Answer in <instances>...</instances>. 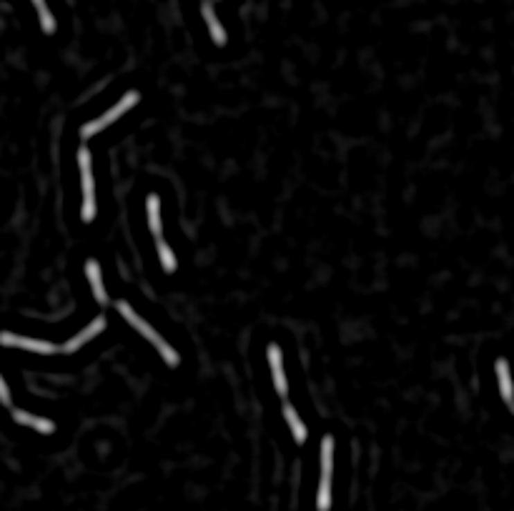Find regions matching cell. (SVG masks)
I'll return each instance as SVG.
<instances>
[{
	"label": "cell",
	"instance_id": "cell-1",
	"mask_svg": "<svg viewBox=\"0 0 514 511\" xmlns=\"http://www.w3.org/2000/svg\"><path fill=\"white\" fill-rule=\"evenodd\" d=\"M118 311H121V316H123L125 321H128L133 328H136V331H141V334H143L145 339L151 341L153 346L159 348L161 356H163V361L168 364V366H178V361H181V356H178L176 351H173V348L168 346V343H166V341L161 339V336L156 334V331H153V328L148 326V323H145L143 319H141V316H136V311H133V308L128 306V303H125V301H118Z\"/></svg>",
	"mask_w": 514,
	"mask_h": 511
},
{
	"label": "cell",
	"instance_id": "cell-2",
	"mask_svg": "<svg viewBox=\"0 0 514 511\" xmlns=\"http://www.w3.org/2000/svg\"><path fill=\"white\" fill-rule=\"evenodd\" d=\"M139 100H141V93H139V91L125 93L123 98H121L118 103L113 105L111 111H106V113H103V116H100L98 120H93V123H86V125H83V131H80V136H83V138H86V141H88V138H93V136H96V133L106 131V128L113 123V120H116V118H121V116H123V113L128 111V108H133V105L139 103Z\"/></svg>",
	"mask_w": 514,
	"mask_h": 511
},
{
	"label": "cell",
	"instance_id": "cell-3",
	"mask_svg": "<svg viewBox=\"0 0 514 511\" xmlns=\"http://www.w3.org/2000/svg\"><path fill=\"white\" fill-rule=\"evenodd\" d=\"M78 165L83 176V221L91 223L96 216V193H93V173H91V151L86 145L78 148Z\"/></svg>",
	"mask_w": 514,
	"mask_h": 511
},
{
	"label": "cell",
	"instance_id": "cell-4",
	"mask_svg": "<svg viewBox=\"0 0 514 511\" xmlns=\"http://www.w3.org/2000/svg\"><path fill=\"white\" fill-rule=\"evenodd\" d=\"M0 346H13V348H26V351H35V354H55L58 348L48 341H35V339H23V336L8 334L3 331L0 334Z\"/></svg>",
	"mask_w": 514,
	"mask_h": 511
},
{
	"label": "cell",
	"instance_id": "cell-5",
	"mask_svg": "<svg viewBox=\"0 0 514 511\" xmlns=\"http://www.w3.org/2000/svg\"><path fill=\"white\" fill-rule=\"evenodd\" d=\"M269 366H271V376H274V386H276L278 396L286 399V391H289V384H286V376H284V364H281V348L276 343L269 346Z\"/></svg>",
	"mask_w": 514,
	"mask_h": 511
},
{
	"label": "cell",
	"instance_id": "cell-6",
	"mask_svg": "<svg viewBox=\"0 0 514 511\" xmlns=\"http://www.w3.org/2000/svg\"><path fill=\"white\" fill-rule=\"evenodd\" d=\"M103 328H106V319H103V316H96V321H93L91 326L83 328V331H80V334L76 336V339L68 341L66 346H63V351H66V354H73V351H78V348H80V346H86V343H88L91 339H96V336H98L100 331H103Z\"/></svg>",
	"mask_w": 514,
	"mask_h": 511
},
{
	"label": "cell",
	"instance_id": "cell-7",
	"mask_svg": "<svg viewBox=\"0 0 514 511\" xmlns=\"http://www.w3.org/2000/svg\"><path fill=\"white\" fill-rule=\"evenodd\" d=\"M495 368H497V381H499V393H502V399H504V404L514 406V384H512V374H509V364H507V359H497Z\"/></svg>",
	"mask_w": 514,
	"mask_h": 511
},
{
	"label": "cell",
	"instance_id": "cell-8",
	"mask_svg": "<svg viewBox=\"0 0 514 511\" xmlns=\"http://www.w3.org/2000/svg\"><path fill=\"white\" fill-rule=\"evenodd\" d=\"M86 276H88V283H91V291L93 296H96V301L100 303V306H106L108 303V296H106V289H103V278H100V266L98 261H88L86 263Z\"/></svg>",
	"mask_w": 514,
	"mask_h": 511
},
{
	"label": "cell",
	"instance_id": "cell-9",
	"mask_svg": "<svg viewBox=\"0 0 514 511\" xmlns=\"http://www.w3.org/2000/svg\"><path fill=\"white\" fill-rule=\"evenodd\" d=\"M13 419L18 421V424H23V426H30V429H35V431H40V433H53L55 431L53 421L33 416V413L23 411V409H13Z\"/></svg>",
	"mask_w": 514,
	"mask_h": 511
},
{
	"label": "cell",
	"instance_id": "cell-10",
	"mask_svg": "<svg viewBox=\"0 0 514 511\" xmlns=\"http://www.w3.org/2000/svg\"><path fill=\"white\" fill-rule=\"evenodd\" d=\"M201 13H204V20H206V26H209V33H211L213 43H216V46H226V30H224V26L218 23V18H216V13H213L211 3H204Z\"/></svg>",
	"mask_w": 514,
	"mask_h": 511
},
{
	"label": "cell",
	"instance_id": "cell-11",
	"mask_svg": "<svg viewBox=\"0 0 514 511\" xmlns=\"http://www.w3.org/2000/svg\"><path fill=\"white\" fill-rule=\"evenodd\" d=\"M145 210H148V226H151V233L156 236V241L161 238V201L159 196L153 193L145 201Z\"/></svg>",
	"mask_w": 514,
	"mask_h": 511
},
{
	"label": "cell",
	"instance_id": "cell-12",
	"mask_svg": "<svg viewBox=\"0 0 514 511\" xmlns=\"http://www.w3.org/2000/svg\"><path fill=\"white\" fill-rule=\"evenodd\" d=\"M284 416H286V421H289V429H291V433H294L296 444H303V441H306V426H303V421L296 416V409L291 406V404H284Z\"/></svg>",
	"mask_w": 514,
	"mask_h": 511
},
{
	"label": "cell",
	"instance_id": "cell-13",
	"mask_svg": "<svg viewBox=\"0 0 514 511\" xmlns=\"http://www.w3.org/2000/svg\"><path fill=\"white\" fill-rule=\"evenodd\" d=\"M331 466H334V439L324 436L321 441V478H331Z\"/></svg>",
	"mask_w": 514,
	"mask_h": 511
},
{
	"label": "cell",
	"instance_id": "cell-14",
	"mask_svg": "<svg viewBox=\"0 0 514 511\" xmlns=\"http://www.w3.org/2000/svg\"><path fill=\"white\" fill-rule=\"evenodd\" d=\"M33 6H35V10H38V18H40V26H43V30H46V33H53L55 20H53V15H51V10H48L46 0H33Z\"/></svg>",
	"mask_w": 514,
	"mask_h": 511
},
{
	"label": "cell",
	"instance_id": "cell-15",
	"mask_svg": "<svg viewBox=\"0 0 514 511\" xmlns=\"http://www.w3.org/2000/svg\"><path fill=\"white\" fill-rule=\"evenodd\" d=\"M156 246H159V258H161V266H163V271L173 274V271H176V256H173V251L166 246L163 238H159V241H156Z\"/></svg>",
	"mask_w": 514,
	"mask_h": 511
},
{
	"label": "cell",
	"instance_id": "cell-16",
	"mask_svg": "<svg viewBox=\"0 0 514 511\" xmlns=\"http://www.w3.org/2000/svg\"><path fill=\"white\" fill-rule=\"evenodd\" d=\"M317 506H319V511H329L331 509V478H321V484H319Z\"/></svg>",
	"mask_w": 514,
	"mask_h": 511
},
{
	"label": "cell",
	"instance_id": "cell-17",
	"mask_svg": "<svg viewBox=\"0 0 514 511\" xmlns=\"http://www.w3.org/2000/svg\"><path fill=\"white\" fill-rule=\"evenodd\" d=\"M0 401L3 404H10V391H8V386H6V381H3V376H0Z\"/></svg>",
	"mask_w": 514,
	"mask_h": 511
},
{
	"label": "cell",
	"instance_id": "cell-18",
	"mask_svg": "<svg viewBox=\"0 0 514 511\" xmlns=\"http://www.w3.org/2000/svg\"><path fill=\"white\" fill-rule=\"evenodd\" d=\"M512 411H514V406H512Z\"/></svg>",
	"mask_w": 514,
	"mask_h": 511
}]
</instances>
